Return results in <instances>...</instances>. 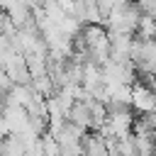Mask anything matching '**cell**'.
<instances>
[{
  "label": "cell",
  "instance_id": "obj_6",
  "mask_svg": "<svg viewBox=\"0 0 156 156\" xmlns=\"http://www.w3.org/2000/svg\"><path fill=\"white\" fill-rule=\"evenodd\" d=\"M134 37H139V39H156V15L141 12V20H139V27H136Z\"/></svg>",
  "mask_w": 156,
  "mask_h": 156
},
{
  "label": "cell",
  "instance_id": "obj_1",
  "mask_svg": "<svg viewBox=\"0 0 156 156\" xmlns=\"http://www.w3.org/2000/svg\"><path fill=\"white\" fill-rule=\"evenodd\" d=\"M139 20H141V10L136 7V2H117L107 15L105 27L107 32L115 34H136Z\"/></svg>",
  "mask_w": 156,
  "mask_h": 156
},
{
  "label": "cell",
  "instance_id": "obj_8",
  "mask_svg": "<svg viewBox=\"0 0 156 156\" xmlns=\"http://www.w3.org/2000/svg\"><path fill=\"white\" fill-rule=\"evenodd\" d=\"M5 22H7V12L0 7V34H2V29H5Z\"/></svg>",
  "mask_w": 156,
  "mask_h": 156
},
{
  "label": "cell",
  "instance_id": "obj_4",
  "mask_svg": "<svg viewBox=\"0 0 156 156\" xmlns=\"http://www.w3.org/2000/svg\"><path fill=\"white\" fill-rule=\"evenodd\" d=\"M66 119L73 122V124H78V127H83V129H93V112H90V105L83 102V100L73 102V107H71V112H68Z\"/></svg>",
  "mask_w": 156,
  "mask_h": 156
},
{
  "label": "cell",
  "instance_id": "obj_3",
  "mask_svg": "<svg viewBox=\"0 0 156 156\" xmlns=\"http://www.w3.org/2000/svg\"><path fill=\"white\" fill-rule=\"evenodd\" d=\"M2 115H5V119H7L10 132L20 134V132L29 129V119H32V117H29L27 107H20V105H5V107H2Z\"/></svg>",
  "mask_w": 156,
  "mask_h": 156
},
{
  "label": "cell",
  "instance_id": "obj_5",
  "mask_svg": "<svg viewBox=\"0 0 156 156\" xmlns=\"http://www.w3.org/2000/svg\"><path fill=\"white\" fill-rule=\"evenodd\" d=\"M0 156H27V144H24L22 134L10 132L0 141Z\"/></svg>",
  "mask_w": 156,
  "mask_h": 156
},
{
  "label": "cell",
  "instance_id": "obj_7",
  "mask_svg": "<svg viewBox=\"0 0 156 156\" xmlns=\"http://www.w3.org/2000/svg\"><path fill=\"white\" fill-rule=\"evenodd\" d=\"M136 2V7L141 10V12H146V15H156V0H134Z\"/></svg>",
  "mask_w": 156,
  "mask_h": 156
},
{
  "label": "cell",
  "instance_id": "obj_2",
  "mask_svg": "<svg viewBox=\"0 0 156 156\" xmlns=\"http://www.w3.org/2000/svg\"><path fill=\"white\" fill-rule=\"evenodd\" d=\"M132 107L136 112H141V115L156 112V90L149 83H144V80L134 83L132 85Z\"/></svg>",
  "mask_w": 156,
  "mask_h": 156
},
{
  "label": "cell",
  "instance_id": "obj_9",
  "mask_svg": "<svg viewBox=\"0 0 156 156\" xmlns=\"http://www.w3.org/2000/svg\"><path fill=\"white\" fill-rule=\"evenodd\" d=\"M144 78H149V80H146V83H149V85H151V88H154V90H156V76H144Z\"/></svg>",
  "mask_w": 156,
  "mask_h": 156
}]
</instances>
